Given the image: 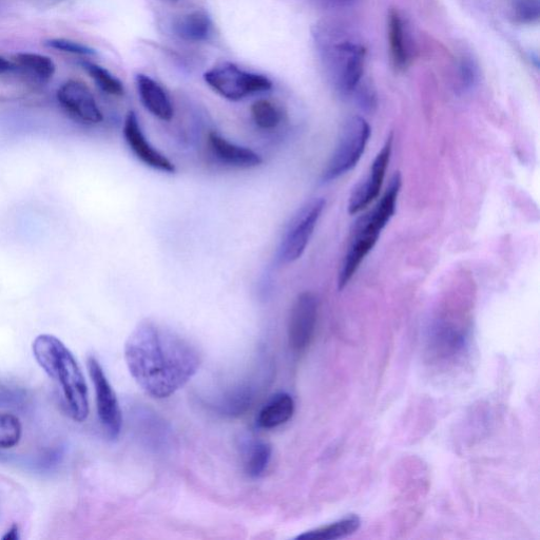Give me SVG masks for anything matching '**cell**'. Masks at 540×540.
Listing matches in <instances>:
<instances>
[{"instance_id": "4", "label": "cell", "mask_w": 540, "mask_h": 540, "mask_svg": "<svg viewBox=\"0 0 540 540\" xmlns=\"http://www.w3.org/2000/svg\"><path fill=\"white\" fill-rule=\"evenodd\" d=\"M370 137V124L363 118L347 120L337 147L322 172V183H331L353 170L360 162Z\"/></svg>"}, {"instance_id": "31", "label": "cell", "mask_w": 540, "mask_h": 540, "mask_svg": "<svg viewBox=\"0 0 540 540\" xmlns=\"http://www.w3.org/2000/svg\"><path fill=\"white\" fill-rule=\"evenodd\" d=\"M170 2H172V3H178L179 0H170Z\"/></svg>"}, {"instance_id": "11", "label": "cell", "mask_w": 540, "mask_h": 540, "mask_svg": "<svg viewBox=\"0 0 540 540\" xmlns=\"http://www.w3.org/2000/svg\"><path fill=\"white\" fill-rule=\"evenodd\" d=\"M124 137L130 150L147 167L161 172H176L175 164L171 163L163 153L154 148L146 139L140 125L137 113L130 111L127 114L124 124Z\"/></svg>"}, {"instance_id": "3", "label": "cell", "mask_w": 540, "mask_h": 540, "mask_svg": "<svg viewBox=\"0 0 540 540\" xmlns=\"http://www.w3.org/2000/svg\"><path fill=\"white\" fill-rule=\"evenodd\" d=\"M402 185L399 172L392 178L389 188L373 210L362 216L355 225L349 250L341 265L338 287L341 291L353 279L361 263L372 252L381 231L395 215Z\"/></svg>"}, {"instance_id": "30", "label": "cell", "mask_w": 540, "mask_h": 540, "mask_svg": "<svg viewBox=\"0 0 540 540\" xmlns=\"http://www.w3.org/2000/svg\"><path fill=\"white\" fill-rule=\"evenodd\" d=\"M329 2L335 6H347L354 2V0H329Z\"/></svg>"}, {"instance_id": "16", "label": "cell", "mask_w": 540, "mask_h": 540, "mask_svg": "<svg viewBox=\"0 0 540 540\" xmlns=\"http://www.w3.org/2000/svg\"><path fill=\"white\" fill-rule=\"evenodd\" d=\"M389 43L392 62L397 70H403L410 63L411 51L408 32L398 11L392 10L388 22Z\"/></svg>"}, {"instance_id": "8", "label": "cell", "mask_w": 540, "mask_h": 540, "mask_svg": "<svg viewBox=\"0 0 540 540\" xmlns=\"http://www.w3.org/2000/svg\"><path fill=\"white\" fill-rule=\"evenodd\" d=\"M88 372L94 385L96 409L104 432L110 440H117L122 432L123 417L117 394L102 368L94 357L87 360Z\"/></svg>"}, {"instance_id": "6", "label": "cell", "mask_w": 540, "mask_h": 540, "mask_svg": "<svg viewBox=\"0 0 540 540\" xmlns=\"http://www.w3.org/2000/svg\"><path fill=\"white\" fill-rule=\"evenodd\" d=\"M325 200L317 198L303 205L289 223L277 252V263L288 265L299 260L310 243L325 209Z\"/></svg>"}, {"instance_id": "13", "label": "cell", "mask_w": 540, "mask_h": 540, "mask_svg": "<svg viewBox=\"0 0 540 540\" xmlns=\"http://www.w3.org/2000/svg\"><path fill=\"white\" fill-rule=\"evenodd\" d=\"M208 145L214 156L223 164L237 168H255L263 163L257 152L231 143L217 132H210Z\"/></svg>"}, {"instance_id": "28", "label": "cell", "mask_w": 540, "mask_h": 540, "mask_svg": "<svg viewBox=\"0 0 540 540\" xmlns=\"http://www.w3.org/2000/svg\"><path fill=\"white\" fill-rule=\"evenodd\" d=\"M4 540H19L21 539V531L17 525H12L6 534L3 536Z\"/></svg>"}, {"instance_id": "14", "label": "cell", "mask_w": 540, "mask_h": 540, "mask_svg": "<svg viewBox=\"0 0 540 540\" xmlns=\"http://www.w3.org/2000/svg\"><path fill=\"white\" fill-rule=\"evenodd\" d=\"M137 87L140 99L144 107L161 121L169 122L175 114L172 103L165 90L151 77L139 74L137 76Z\"/></svg>"}, {"instance_id": "29", "label": "cell", "mask_w": 540, "mask_h": 540, "mask_svg": "<svg viewBox=\"0 0 540 540\" xmlns=\"http://www.w3.org/2000/svg\"><path fill=\"white\" fill-rule=\"evenodd\" d=\"M15 69L13 62L8 61L5 57L0 56V75L11 72Z\"/></svg>"}, {"instance_id": "19", "label": "cell", "mask_w": 540, "mask_h": 540, "mask_svg": "<svg viewBox=\"0 0 540 540\" xmlns=\"http://www.w3.org/2000/svg\"><path fill=\"white\" fill-rule=\"evenodd\" d=\"M361 526V519L357 515L345 517L339 522L316 530L305 532L296 539L301 540H334L356 533Z\"/></svg>"}, {"instance_id": "7", "label": "cell", "mask_w": 540, "mask_h": 540, "mask_svg": "<svg viewBox=\"0 0 540 540\" xmlns=\"http://www.w3.org/2000/svg\"><path fill=\"white\" fill-rule=\"evenodd\" d=\"M365 55V48L361 44L343 40V38L330 47L327 56H329L333 83L341 95L354 94L361 84Z\"/></svg>"}, {"instance_id": "24", "label": "cell", "mask_w": 540, "mask_h": 540, "mask_svg": "<svg viewBox=\"0 0 540 540\" xmlns=\"http://www.w3.org/2000/svg\"><path fill=\"white\" fill-rule=\"evenodd\" d=\"M514 21L520 25H534L540 18V0H514L512 6Z\"/></svg>"}, {"instance_id": "27", "label": "cell", "mask_w": 540, "mask_h": 540, "mask_svg": "<svg viewBox=\"0 0 540 540\" xmlns=\"http://www.w3.org/2000/svg\"><path fill=\"white\" fill-rule=\"evenodd\" d=\"M357 95L359 105L365 110H372L376 106V93L368 84H360L354 94Z\"/></svg>"}, {"instance_id": "21", "label": "cell", "mask_w": 540, "mask_h": 540, "mask_svg": "<svg viewBox=\"0 0 540 540\" xmlns=\"http://www.w3.org/2000/svg\"><path fill=\"white\" fill-rule=\"evenodd\" d=\"M252 117L255 124L263 130H274L283 121L282 110L274 103L267 100H259L252 106Z\"/></svg>"}, {"instance_id": "15", "label": "cell", "mask_w": 540, "mask_h": 540, "mask_svg": "<svg viewBox=\"0 0 540 540\" xmlns=\"http://www.w3.org/2000/svg\"><path fill=\"white\" fill-rule=\"evenodd\" d=\"M295 409V400L291 395L278 393L270 398L259 412L258 427L264 430L281 427L293 418Z\"/></svg>"}, {"instance_id": "1", "label": "cell", "mask_w": 540, "mask_h": 540, "mask_svg": "<svg viewBox=\"0 0 540 540\" xmlns=\"http://www.w3.org/2000/svg\"><path fill=\"white\" fill-rule=\"evenodd\" d=\"M125 361L147 395L166 399L196 376L202 359L187 339L152 322H142L126 341Z\"/></svg>"}, {"instance_id": "25", "label": "cell", "mask_w": 540, "mask_h": 540, "mask_svg": "<svg viewBox=\"0 0 540 540\" xmlns=\"http://www.w3.org/2000/svg\"><path fill=\"white\" fill-rule=\"evenodd\" d=\"M459 83L462 90H471L478 79V68L471 56H462L459 63Z\"/></svg>"}, {"instance_id": "18", "label": "cell", "mask_w": 540, "mask_h": 540, "mask_svg": "<svg viewBox=\"0 0 540 540\" xmlns=\"http://www.w3.org/2000/svg\"><path fill=\"white\" fill-rule=\"evenodd\" d=\"M16 68H21L37 81L49 82L56 72V66L50 57L36 53H18L13 61Z\"/></svg>"}, {"instance_id": "23", "label": "cell", "mask_w": 540, "mask_h": 540, "mask_svg": "<svg viewBox=\"0 0 540 540\" xmlns=\"http://www.w3.org/2000/svg\"><path fill=\"white\" fill-rule=\"evenodd\" d=\"M23 436L21 420L13 414H0V449H12Z\"/></svg>"}, {"instance_id": "12", "label": "cell", "mask_w": 540, "mask_h": 540, "mask_svg": "<svg viewBox=\"0 0 540 540\" xmlns=\"http://www.w3.org/2000/svg\"><path fill=\"white\" fill-rule=\"evenodd\" d=\"M57 99L72 117L85 124L103 122V113L90 89L82 82L69 81L57 91Z\"/></svg>"}, {"instance_id": "5", "label": "cell", "mask_w": 540, "mask_h": 540, "mask_svg": "<svg viewBox=\"0 0 540 540\" xmlns=\"http://www.w3.org/2000/svg\"><path fill=\"white\" fill-rule=\"evenodd\" d=\"M206 84L223 99L239 102L260 92L269 91L273 83L268 77L247 72L235 64L226 63L204 74Z\"/></svg>"}, {"instance_id": "10", "label": "cell", "mask_w": 540, "mask_h": 540, "mask_svg": "<svg viewBox=\"0 0 540 540\" xmlns=\"http://www.w3.org/2000/svg\"><path fill=\"white\" fill-rule=\"evenodd\" d=\"M393 150V135L381 150L378 152L368 175L357 185L352 192L349 201V212L351 215H358L365 208H368L378 197L383 185L385 175L391 161Z\"/></svg>"}, {"instance_id": "9", "label": "cell", "mask_w": 540, "mask_h": 540, "mask_svg": "<svg viewBox=\"0 0 540 540\" xmlns=\"http://www.w3.org/2000/svg\"><path fill=\"white\" fill-rule=\"evenodd\" d=\"M318 310V298L311 292L302 293L295 300L288 319V342L294 352L302 353L311 344Z\"/></svg>"}, {"instance_id": "22", "label": "cell", "mask_w": 540, "mask_h": 540, "mask_svg": "<svg viewBox=\"0 0 540 540\" xmlns=\"http://www.w3.org/2000/svg\"><path fill=\"white\" fill-rule=\"evenodd\" d=\"M84 69L92 77V80L101 90L110 95L121 96L124 94V86L122 82L112 75L107 69L90 62L82 64Z\"/></svg>"}, {"instance_id": "20", "label": "cell", "mask_w": 540, "mask_h": 540, "mask_svg": "<svg viewBox=\"0 0 540 540\" xmlns=\"http://www.w3.org/2000/svg\"><path fill=\"white\" fill-rule=\"evenodd\" d=\"M273 449L265 441H254L247 447L244 456V468L249 477H261L269 466L272 459Z\"/></svg>"}, {"instance_id": "17", "label": "cell", "mask_w": 540, "mask_h": 540, "mask_svg": "<svg viewBox=\"0 0 540 540\" xmlns=\"http://www.w3.org/2000/svg\"><path fill=\"white\" fill-rule=\"evenodd\" d=\"M211 30V19L202 11L192 12L181 17L175 25L177 35L183 41L190 43L207 41Z\"/></svg>"}, {"instance_id": "26", "label": "cell", "mask_w": 540, "mask_h": 540, "mask_svg": "<svg viewBox=\"0 0 540 540\" xmlns=\"http://www.w3.org/2000/svg\"><path fill=\"white\" fill-rule=\"evenodd\" d=\"M46 45L51 49L75 55L92 56L96 54L92 48L81 43L66 40V38H53V40L46 42Z\"/></svg>"}, {"instance_id": "2", "label": "cell", "mask_w": 540, "mask_h": 540, "mask_svg": "<svg viewBox=\"0 0 540 540\" xmlns=\"http://www.w3.org/2000/svg\"><path fill=\"white\" fill-rule=\"evenodd\" d=\"M38 365L59 385L65 409L76 422L89 415V394L84 374L68 347L53 335L38 336L32 345Z\"/></svg>"}]
</instances>
